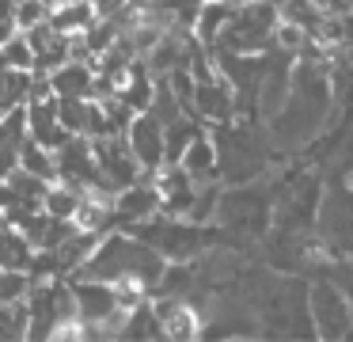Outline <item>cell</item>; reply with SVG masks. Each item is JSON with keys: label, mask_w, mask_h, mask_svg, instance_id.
Masks as SVG:
<instances>
[{"label": "cell", "mask_w": 353, "mask_h": 342, "mask_svg": "<svg viewBox=\"0 0 353 342\" xmlns=\"http://www.w3.org/2000/svg\"><path fill=\"white\" fill-rule=\"evenodd\" d=\"M80 194H84V187H77L69 179H54L46 187V194H42V213L54 220H72V213L80 205Z\"/></svg>", "instance_id": "2"}, {"label": "cell", "mask_w": 353, "mask_h": 342, "mask_svg": "<svg viewBox=\"0 0 353 342\" xmlns=\"http://www.w3.org/2000/svg\"><path fill=\"white\" fill-rule=\"evenodd\" d=\"M46 19H50L46 0H19L16 12H12V23H16L19 35H23V30H31V27H39V23H46Z\"/></svg>", "instance_id": "3"}, {"label": "cell", "mask_w": 353, "mask_h": 342, "mask_svg": "<svg viewBox=\"0 0 353 342\" xmlns=\"http://www.w3.org/2000/svg\"><path fill=\"white\" fill-rule=\"evenodd\" d=\"M152 319H156V327H160L163 339L186 342V339H198V334H201V316H198V308H190V304L179 301V296H168V301L156 304V308H152Z\"/></svg>", "instance_id": "1"}]
</instances>
